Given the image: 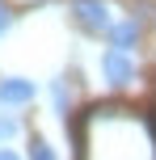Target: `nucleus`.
Returning <instances> with one entry per match:
<instances>
[{
    "label": "nucleus",
    "mask_w": 156,
    "mask_h": 160,
    "mask_svg": "<svg viewBox=\"0 0 156 160\" xmlns=\"http://www.w3.org/2000/svg\"><path fill=\"white\" fill-rule=\"evenodd\" d=\"M80 160H156V118L131 105H93L76 127Z\"/></svg>",
    "instance_id": "obj_1"
},
{
    "label": "nucleus",
    "mask_w": 156,
    "mask_h": 160,
    "mask_svg": "<svg viewBox=\"0 0 156 160\" xmlns=\"http://www.w3.org/2000/svg\"><path fill=\"white\" fill-rule=\"evenodd\" d=\"M8 25H13V13H8V8L0 4V38H4V34H8Z\"/></svg>",
    "instance_id": "obj_9"
},
{
    "label": "nucleus",
    "mask_w": 156,
    "mask_h": 160,
    "mask_svg": "<svg viewBox=\"0 0 156 160\" xmlns=\"http://www.w3.org/2000/svg\"><path fill=\"white\" fill-rule=\"evenodd\" d=\"M13 135H17V118L0 114V143H4V139H13Z\"/></svg>",
    "instance_id": "obj_8"
},
{
    "label": "nucleus",
    "mask_w": 156,
    "mask_h": 160,
    "mask_svg": "<svg viewBox=\"0 0 156 160\" xmlns=\"http://www.w3.org/2000/svg\"><path fill=\"white\" fill-rule=\"evenodd\" d=\"M30 160H59V156H55V148H51L47 139H34L30 143Z\"/></svg>",
    "instance_id": "obj_7"
},
{
    "label": "nucleus",
    "mask_w": 156,
    "mask_h": 160,
    "mask_svg": "<svg viewBox=\"0 0 156 160\" xmlns=\"http://www.w3.org/2000/svg\"><path fill=\"white\" fill-rule=\"evenodd\" d=\"M34 97H38L34 80H25V76H4L0 80V105H30Z\"/></svg>",
    "instance_id": "obj_4"
},
{
    "label": "nucleus",
    "mask_w": 156,
    "mask_h": 160,
    "mask_svg": "<svg viewBox=\"0 0 156 160\" xmlns=\"http://www.w3.org/2000/svg\"><path fill=\"white\" fill-rule=\"evenodd\" d=\"M106 34H110V47H114V51H135V42H139V21H135V17L114 21Z\"/></svg>",
    "instance_id": "obj_5"
},
{
    "label": "nucleus",
    "mask_w": 156,
    "mask_h": 160,
    "mask_svg": "<svg viewBox=\"0 0 156 160\" xmlns=\"http://www.w3.org/2000/svg\"><path fill=\"white\" fill-rule=\"evenodd\" d=\"M101 76H106L114 88H127V84L135 80V59H131V51H114V47H110L106 55H101Z\"/></svg>",
    "instance_id": "obj_3"
},
{
    "label": "nucleus",
    "mask_w": 156,
    "mask_h": 160,
    "mask_svg": "<svg viewBox=\"0 0 156 160\" xmlns=\"http://www.w3.org/2000/svg\"><path fill=\"white\" fill-rule=\"evenodd\" d=\"M51 105H55V114H68V105H72V93L63 80H51Z\"/></svg>",
    "instance_id": "obj_6"
},
{
    "label": "nucleus",
    "mask_w": 156,
    "mask_h": 160,
    "mask_svg": "<svg viewBox=\"0 0 156 160\" xmlns=\"http://www.w3.org/2000/svg\"><path fill=\"white\" fill-rule=\"evenodd\" d=\"M72 17H76V25L89 30V34H106L110 25H114L106 0H72Z\"/></svg>",
    "instance_id": "obj_2"
},
{
    "label": "nucleus",
    "mask_w": 156,
    "mask_h": 160,
    "mask_svg": "<svg viewBox=\"0 0 156 160\" xmlns=\"http://www.w3.org/2000/svg\"><path fill=\"white\" fill-rule=\"evenodd\" d=\"M0 160H21V156H17L13 148H0Z\"/></svg>",
    "instance_id": "obj_10"
}]
</instances>
